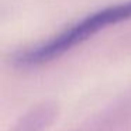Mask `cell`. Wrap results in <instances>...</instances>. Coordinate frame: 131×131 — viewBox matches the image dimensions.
Instances as JSON below:
<instances>
[{
  "label": "cell",
  "instance_id": "obj_1",
  "mask_svg": "<svg viewBox=\"0 0 131 131\" xmlns=\"http://www.w3.org/2000/svg\"><path fill=\"white\" fill-rule=\"evenodd\" d=\"M128 18H131V2L94 12L80 21L72 24L47 42L17 54L14 58V63L21 68H32L48 63L82 44L83 41L89 40L92 35L102 31L103 28Z\"/></svg>",
  "mask_w": 131,
  "mask_h": 131
},
{
  "label": "cell",
  "instance_id": "obj_2",
  "mask_svg": "<svg viewBox=\"0 0 131 131\" xmlns=\"http://www.w3.org/2000/svg\"><path fill=\"white\" fill-rule=\"evenodd\" d=\"M54 118V110L51 107H40L30 111L17 123L13 131H42Z\"/></svg>",
  "mask_w": 131,
  "mask_h": 131
}]
</instances>
